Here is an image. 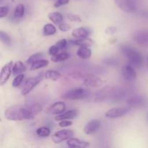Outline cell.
<instances>
[{
    "label": "cell",
    "instance_id": "31",
    "mask_svg": "<svg viewBox=\"0 0 148 148\" xmlns=\"http://www.w3.org/2000/svg\"><path fill=\"white\" fill-rule=\"evenodd\" d=\"M103 64H105L108 65V66H118L119 64V59L115 57L106 58V59H103Z\"/></svg>",
    "mask_w": 148,
    "mask_h": 148
},
{
    "label": "cell",
    "instance_id": "1",
    "mask_svg": "<svg viewBox=\"0 0 148 148\" xmlns=\"http://www.w3.org/2000/svg\"><path fill=\"white\" fill-rule=\"evenodd\" d=\"M4 116L10 121H22L24 119H31L35 116L26 106H14L5 110Z\"/></svg>",
    "mask_w": 148,
    "mask_h": 148
},
{
    "label": "cell",
    "instance_id": "20",
    "mask_svg": "<svg viewBox=\"0 0 148 148\" xmlns=\"http://www.w3.org/2000/svg\"><path fill=\"white\" fill-rule=\"evenodd\" d=\"M90 35V32L85 27H79L75 29L72 31V36L75 38H83L88 37Z\"/></svg>",
    "mask_w": 148,
    "mask_h": 148
},
{
    "label": "cell",
    "instance_id": "26",
    "mask_svg": "<svg viewBox=\"0 0 148 148\" xmlns=\"http://www.w3.org/2000/svg\"><path fill=\"white\" fill-rule=\"evenodd\" d=\"M69 53H66V52H62V53H59L56 55H53L51 58V60L53 62H64V61L67 60L69 58Z\"/></svg>",
    "mask_w": 148,
    "mask_h": 148
},
{
    "label": "cell",
    "instance_id": "33",
    "mask_svg": "<svg viewBox=\"0 0 148 148\" xmlns=\"http://www.w3.org/2000/svg\"><path fill=\"white\" fill-rule=\"evenodd\" d=\"M25 78V75L23 74H20V75H17V76L14 77V79L12 81V86L14 88H17V87L20 86L21 85V83L23 82V79Z\"/></svg>",
    "mask_w": 148,
    "mask_h": 148
},
{
    "label": "cell",
    "instance_id": "25",
    "mask_svg": "<svg viewBox=\"0 0 148 148\" xmlns=\"http://www.w3.org/2000/svg\"><path fill=\"white\" fill-rule=\"evenodd\" d=\"M44 77L46 79H49V80L52 81H56L62 77L61 74L59 72L55 70H48L46 71V73L44 74Z\"/></svg>",
    "mask_w": 148,
    "mask_h": 148
},
{
    "label": "cell",
    "instance_id": "28",
    "mask_svg": "<svg viewBox=\"0 0 148 148\" xmlns=\"http://www.w3.org/2000/svg\"><path fill=\"white\" fill-rule=\"evenodd\" d=\"M56 32V28L53 25L51 24V23H48V24L45 25L43 29V33L44 36H49L54 35Z\"/></svg>",
    "mask_w": 148,
    "mask_h": 148
},
{
    "label": "cell",
    "instance_id": "35",
    "mask_svg": "<svg viewBox=\"0 0 148 148\" xmlns=\"http://www.w3.org/2000/svg\"><path fill=\"white\" fill-rule=\"evenodd\" d=\"M61 49L57 45H53V46H51L49 49V53L51 56H53V55H56L57 53H59V52L60 51Z\"/></svg>",
    "mask_w": 148,
    "mask_h": 148
},
{
    "label": "cell",
    "instance_id": "32",
    "mask_svg": "<svg viewBox=\"0 0 148 148\" xmlns=\"http://www.w3.org/2000/svg\"><path fill=\"white\" fill-rule=\"evenodd\" d=\"M43 55L42 53H36L34 54L31 55L30 57H28V59L26 60V63L28 64H31L33 62H35L36 61L39 60V59H41L43 58Z\"/></svg>",
    "mask_w": 148,
    "mask_h": 148
},
{
    "label": "cell",
    "instance_id": "12",
    "mask_svg": "<svg viewBox=\"0 0 148 148\" xmlns=\"http://www.w3.org/2000/svg\"><path fill=\"white\" fill-rule=\"evenodd\" d=\"M13 65L14 64H13L12 61H10L1 68V73H0V85H4L10 79V76L12 73Z\"/></svg>",
    "mask_w": 148,
    "mask_h": 148
},
{
    "label": "cell",
    "instance_id": "42",
    "mask_svg": "<svg viewBox=\"0 0 148 148\" xmlns=\"http://www.w3.org/2000/svg\"><path fill=\"white\" fill-rule=\"evenodd\" d=\"M147 121H148V114H147Z\"/></svg>",
    "mask_w": 148,
    "mask_h": 148
},
{
    "label": "cell",
    "instance_id": "18",
    "mask_svg": "<svg viewBox=\"0 0 148 148\" xmlns=\"http://www.w3.org/2000/svg\"><path fill=\"white\" fill-rule=\"evenodd\" d=\"M66 144L70 147H87L90 146V143L88 142L80 140L77 138H73V137L69 139Z\"/></svg>",
    "mask_w": 148,
    "mask_h": 148
},
{
    "label": "cell",
    "instance_id": "24",
    "mask_svg": "<svg viewBox=\"0 0 148 148\" xmlns=\"http://www.w3.org/2000/svg\"><path fill=\"white\" fill-rule=\"evenodd\" d=\"M49 62L46 59H39V60L36 61L35 62H33V64H30V70H36V69H40V68L45 67V66H48Z\"/></svg>",
    "mask_w": 148,
    "mask_h": 148
},
{
    "label": "cell",
    "instance_id": "21",
    "mask_svg": "<svg viewBox=\"0 0 148 148\" xmlns=\"http://www.w3.org/2000/svg\"><path fill=\"white\" fill-rule=\"evenodd\" d=\"M26 66H25L24 64L21 62V61H17L14 64L12 67V73L13 75H17L23 73L25 72Z\"/></svg>",
    "mask_w": 148,
    "mask_h": 148
},
{
    "label": "cell",
    "instance_id": "39",
    "mask_svg": "<svg viewBox=\"0 0 148 148\" xmlns=\"http://www.w3.org/2000/svg\"><path fill=\"white\" fill-rule=\"evenodd\" d=\"M56 44L60 48L61 50H62V49H65L66 46H67V40H66V39H61L59 41L56 42Z\"/></svg>",
    "mask_w": 148,
    "mask_h": 148
},
{
    "label": "cell",
    "instance_id": "41",
    "mask_svg": "<svg viewBox=\"0 0 148 148\" xmlns=\"http://www.w3.org/2000/svg\"><path fill=\"white\" fill-rule=\"evenodd\" d=\"M69 1V0H56V1L54 4L55 7H59L62 5H65Z\"/></svg>",
    "mask_w": 148,
    "mask_h": 148
},
{
    "label": "cell",
    "instance_id": "27",
    "mask_svg": "<svg viewBox=\"0 0 148 148\" xmlns=\"http://www.w3.org/2000/svg\"><path fill=\"white\" fill-rule=\"evenodd\" d=\"M25 11V7L23 4H19L16 6L15 9H14V14L13 16L15 19L21 18L24 16Z\"/></svg>",
    "mask_w": 148,
    "mask_h": 148
},
{
    "label": "cell",
    "instance_id": "2",
    "mask_svg": "<svg viewBox=\"0 0 148 148\" xmlns=\"http://www.w3.org/2000/svg\"><path fill=\"white\" fill-rule=\"evenodd\" d=\"M69 76L74 79L81 81L85 86L91 88H99L103 84V81L101 77L92 74L75 72L71 73Z\"/></svg>",
    "mask_w": 148,
    "mask_h": 148
},
{
    "label": "cell",
    "instance_id": "14",
    "mask_svg": "<svg viewBox=\"0 0 148 148\" xmlns=\"http://www.w3.org/2000/svg\"><path fill=\"white\" fill-rule=\"evenodd\" d=\"M133 40L135 43L143 46L148 45V30H142L135 32L133 35Z\"/></svg>",
    "mask_w": 148,
    "mask_h": 148
},
{
    "label": "cell",
    "instance_id": "13",
    "mask_svg": "<svg viewBox=\"0 0 148 148\" xmlns=\"http://www.w3.org/2000/svg\"><path fill=\"white\" fill-rule=\"evenodd\" d=\"M121 74L125 80L128 82H133L137 78V72L132 65L125 64L122 66Z\"/></svg>",
    "mask_w": 148,
    "mask_h": 148
},
{
    "label": "cell",
    "instance_id": "17",
    "mask_svg": "<svg viewBox=\"0 0 148 148\" xmlns=\"http://www.w3.org/2000/svg\"><path fill=\"white\" fill-rule=\"evenodd\" d=\"M71 44L75 45L78 46H87V47H90L93 45V40L90 38L86 37L83 38H76L75 40H69Z\"/></svg>",
    "mask_w": 148,
    "mask_h": 148
},
{
    "label": "cell",
    "instance_id": "16",
    "mask_svg": "<svg viewBox=\"0 0 148 148\" xmlns=\"http://www.w3.org/2000/svg\"><path fill=\"white\" fill-rule=\"evenodd\" d=\"M78 115V111L77 109L69 110V111L63 112L62 114H59L55 117V121H60L62 120H70L75 119Z\"/></svg>",
    "mask_w": 148,
    "mask_h": 148
},
{
    "label": "cell",
    "instance_id": "22",
    "mask_svg": "<svg viewBox=\"0 0 148 148\" xmlns=\"http://www.w3.org/2000/svg\"><path fill=\"white\" fill-rule=\"evenodd\" d=\"M48 17L52 23L56 25H59L63 21V16L60 12H51L48 14Z\"/></svg>",
    "mask_w": 148,
    "mask_h": 148
},
{
    "label": "cell",
    "instance_id": "11",
    "mask_svg": "<svg viewBox=\"0 0 148 148\" xmlns=\"http://www.w3.org/2000/svg\"><path fill=\"white\" fill-rule=\"evenodd\" d=\"M66 109V104L63 101H56L51 106H49L45 110V113L52 115H59L62 114Z\"/></svg>",
    "mask_w": 148,
    "mask_h": 148
},
{
    "label": "cell",
    "instance_id": "29",
    "mask_svg": "<svg viewBox=\"0 0 148 148\" xmlns=\"http://www.w3.org/2000/svg\"><path fill=\"white\" fill-rule=\"evenodd\" d=\"M36 134L40 137H47L50 135L51 130L46 127H41L37 129L36 131Z\"/></svg>",
    "mask_w": 148,
    "mask_h": 148
},
{
    "label": "cell",
    "instance_id": "19",
    "mask_svg": "<svg viewBox=\"0 0 148 148\" xmlns=\"http://www.w3.org/2000/svg\"><path fill=\"white\" fill-rule=\"evenodd\" d=\"M91 54H92V52H91L90 49L87 46H79V49L77 51V55L82 59H90Z\"/></svg>",
    "mask_w": 148,
    "mask_h": 148
},
{
    "label": "cell",
    "instance_id": "8",
    "mask_svg": "<svg viewBox=\"0 0 148 148\" xmlns=\"http://www.w3.org/2000/svg\"><path fill=\"white\" fill-rule=\"evenodd\" d=\"M74 134H75V132L72 130H62L55 132L52 135L51 140L55 144H58V143H61L64 140H68L69 139L72 138Z\"/></svg>",
    "mask_w": 148,
    "mask_h": 148
},
{
    "label": "cell",
    "instance_id": "9",
    "mask_svg": "<svg viewBox=\"0 0 148 148\" xmlns=\"http://www.w3.org/2000/svg\"><path fill=\"white\" fill-rule=\"evenodd\" d=\"M147 103V98L143 95H132L127 99V106H130L132 108H143L145 106Z\"/></svg>",
    "mask_w": 148,
    "mask_h": 148
},
{
    "label": "cell",
    "instance_id": "37",
    "mask_svg": "<svg viewBox=\"0 0 148 148\" xmlns=\"http://www.w3.org/2000/svg\"><path fill=\"white\" fill-rule=\"evenodd\" d=\"M59 29L62 32H67L71 29V26L65 23H62L59 25Z\"/></svg>",
    "mask_w": 148,
    "mask_h": 148
},
{
    "label": "cell",
    "instance_id": "36",
    "mask_svg": "<svg viewBox=\"0 0 148 148\" xmlns=\"http://www.w3.org/2000/svg\"><path fill=\"white\" fill-rule=\"evenodd\" d=\"M9 11H10V8L7 6H1L0 7V18H3V17H6L8 14Z\"/></svg>",
    "mask_w": 148,
    "mask_h": 148
},
{
    "label": "cell",
    "instance_id": "10",
    "mask_svg": "<svg viewBox=\"0 0 148 148\" xmlns=\"http://www.w3.org/2000/svg\"><path fill=\"white\" fill-rule=\"evenodd\" d=\"M117 7L122 11L132 13L136 10V4L134 0H113Z\"/></svg>",
    "mask_w": 148,
    "mask_h": 148
},
{
    "label": "cell",
    "instance_id": "5",
    "mask_svg": "<svg viewBox=\"0 0 148 148\" xmlns=\"http://www.w3.org/2000/svg\"><path fill=\"white\" fill-rule=\"evenodd\" d=\"M90 95V91L83 88H76L70 89L62 95V98L66 100H82Z\"/></svg>",
    "mask_w": 148,
    "mask_h": 148
},
{
    "label": "cell",
    "instance_id": "38",
    "mask_svg": "<svg viewBox=\"0 0 148 148\" xmlns=\"http://www.w3.org/2000/svg\"><path fill=\"white\" fill-rule=\"evenodd\" d=\"M117 27L115 26H109L105 30L106 33L107 35H114L116 33Z\"/></svg>",
    "mask_w": 148,
    "mask_h": 148
},
{
    "label": "cell",
    "instance_id": "6",
    "mask_svg": "<svg viewBox=\"0 0 148 148\" xmlns=\"http://www.w3.org/2000/svg\"><path fill=\"white\" fill-rule=\"evenodd\" d=\"M44 74L43 72L40 73L37 76L33 77H30L25 82L24 85H23V88H22V95H26L35 88L37 86L39 83L42 81L43 79Z\"/></svg>",
    "mask_w": 148,
    "mask_h": 148
},
{
    "label": "cell",
    "instance_id": "43",
    "mask_svg": "<svg viewBox=\"0 0 148 148\" xmlns=\"http://www.w3.org/2000/svg\"><path fill=\"white\" fill-rule=\"evenodd\" d=\"M147 60H148V57H147Z\"/></svg>",
    "mask_w": 148,
    "mask_h": 148
},
{
    "label": "cell",
    "instance_id": "30",
    "mask_svg": "<svg viewBox=\"0 0 148 148\" xmlns=\"http://www.w3.org/2000/svg\"><path fill=\"white\" fill-rule=\"evenodd\" d=\"M0 39H1V41L4 44L7 45V46H10L12 43V40L11 38L10 37L8 34L7 33H5L3 30L0 31Z\"/></svg>",
    "mask_w": 148,
    "mask_h": 148
},
{
    "label": "cell",
    "instance_id": "4",
    "mask_svg": "<svg viewBox=\"0 0 148 148\" xmlns=\"http://www.w3.org/2000/svg\"><path fill=\"white\" fill-rule=\"evenodd\" d=\"M120 88L115 86H107L103 87L95 93L94 97V101L95 102H103V101L111 100L112 101L114 97L116 95Z\"/></svg>",
    "mask_w": 148,
    "mask_h": 148
},
{
    "label": "cell",
    "instance_id": "34",
    "mask_svg": "<svg viewBox=\"0 0 148 148\" xmlns=\"http://www.w3.org/2000/svg\"><path fill=\"white\" fill-rule=\"evenodd\" d=\"M67 18L72 22H77V23H81L82 21V18L79 17V15L74 13H69L67 14Z\"/></svg>",
    "mask_w": 148,
    "mask_h": 148
},
{
    "label": "cell",
    "instance_id": "7",
    "mask_svg": "<svg viewBox=\"0 0 148 148\" xmlns=\"http://www.w3.org/2000/svg\"><path fill=\"white\" fill-rule=\"evenodd\" d=\"M132 107L130 106L123 107H116L109 109L106 112L105 116L106 117L109 119H116L122 117L124 116L127 115V114L131 111Z\"/></svg>",
    "mask_w": 148,
    "mask_h": 148
},
{
    "label": "cell",
    "instance_id": "40",
    "mask_svg": "<svg viewBox=\"0 0 148 148\" xmlns=\"http://www.w3.org/2000/svg\"><path fill=\"white\" fill-rule=\"evenodd\" d=\"M72 124V121H70V120H62V121H60V122L59 123V125L60 127H69V126H71Z\"/></svg>",
    "mask_w": 148,
    "mask_h": 148
},
{
    "label": "cell",
    "instance_id": "15",
    "mask_svg": "<svg viewBox=\"0 0 148 148\" xmlns=\"http://www.w3.org/2000/svg\"><path fill=\"white\" fill-rule=\"evenodd\" d=\"M101 123L99 120L93 119L88 123L84 127V132L86 134H92L101 128Z\"/></svg>",
    "mask_w": 148,
    "mask_h": 148
},
{
    "label": "cell",
    "instance_id": "23",
    "mask_svg": "<svg viewBox=\"0 0 148 148\" xmlns=\"http://www.w3.org/2000/svg\"><path fill=\"white\" fill-rule=\"evenodd\" d=\"M26 107L28 108L29 111H30L34 116L39 114V113L43 110V106H42L41 104L38 103L37 102L27 104V105H26Z\"/></svg>",
    "mask_w": 148,
    "mask_h": 148
},
{
    "label": "cell",
    "instance_id": "3",
    "mask_svg": "<svg viewBox=\"0 0 148 148\" xmlns=\"http://www.w3.org/2000/svg\"><path fill=\"white\" fill-rule=\"evenodd\" d=\"M121 53L128 59L132 65L140 68L143 64V57L139 51L129 44H123L120 46Z\"/></svg>",
    "mask_w": 148,
    "mask_h": 148
}]
</instances>
